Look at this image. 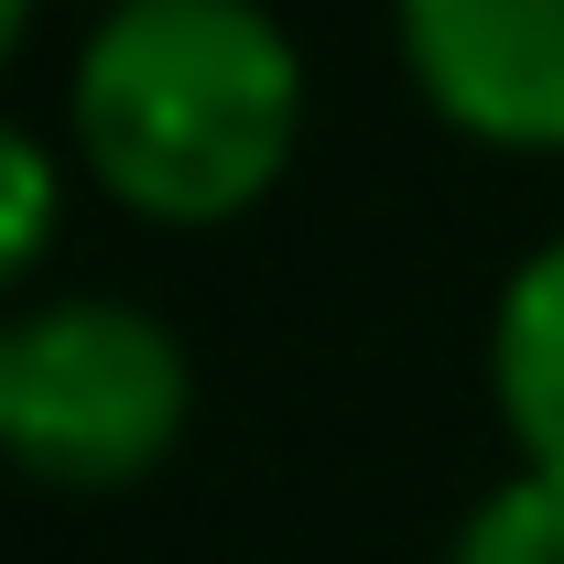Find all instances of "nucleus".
Masks as SVG:
<instances>
[{"mask_svg": "<svg viewBox=\"0 0 564 564\" xmlns=\"http://www.w3.org/2000/svg\"><path fill=\"white\" fill-rule=\"evenodd\" d=\"M66 131L141 228H228L293 174L304 55L261 0H109L76 44Z\"/></svg>", "mask_w": 564, "mask_h": 564, "instance_id": "nucleus-1", "label": "nucleus"}, {"mask_svg": "<svg viewBox=\"0 0 564 564\" xmlns=\"http://www.w3.org/2000/svg\"><path fill=\"white\" fill-rule=\"evenodd\" d=\"M196 423V358L131 293H44L0 315V467L66 499L141 489Z\"/></svg>", "mask_w": 564, "mask_h": 564, "instance_id": "nucleus-2", "label": "nucleus"}, {"mask_svg": "<svg viewBox=\"0 0 564 564\" xmlns=\"http://www.w3.org/2000/svg\"><path fill=\"white\" fill-rule=\"evenodd\" d=\"M391 44L423 109L478 152H564V0H391Z\"/></svg>", "mask_w": 564, "mask_h": 564, "instance_id": "nucleus-3", "label": "nucleus"}, {"mask_svg": "<svg viewBox=\"0 0 564 564\" xmlns=\"http://www.w3.org/2000/svg\"><path fill=\"white\" fill-rule=\"evenodd\" d=\"M489 402L532 478H564V239H543L499 282L489 315Z\"/></svg>", "mask_w": 564, "mask_h": 564, "instance_id": "nucleus-4", "label": "nucleus"}, {"mask_svg": "<svg viewBox=\"0 0 564 564\" xmlns=\"http://www.w3.org/2000/svg\"><path fill=\"white\" fill-rule=\"evenodd\" d=\"M445 564H564V478L510 467V478H499V489L456 521Z\"/></svg>", "mask_w": 564, "mask_h": 564, "instance_id": "nucleus-5", "label": "nucleus"}, {"mask_svg": "<svg viewBox=\"0 0 564 564\" xmlns=\"http://www.w3.org/2000/svg\"><path fill=\"white\" fill-rule=\"evenodd\" d=\"M55 228H66V174H55V152L22 131V120H0V293L44 272Z\"/></svg>", "mask_w": 564, "mask_h": 564, "instance_id": "nucleus-6", "label": "nucleus"}, {"mask_svg": "<svg viewBox=\"0 0 564 564\" xmlns=\"http://www.w3.org/2000/svg\"><path fill=\"white\" fill-rule=\"evenodd\" d=\"M33 11H44V0H0V76H11V55H22V33H33Z\"/></svg>", "mask_w": 564, "mask_h": 564, "instance_id": "nucleus-7", "label": "nucleus"}]
</instances>
